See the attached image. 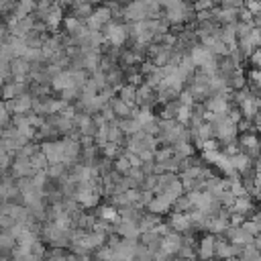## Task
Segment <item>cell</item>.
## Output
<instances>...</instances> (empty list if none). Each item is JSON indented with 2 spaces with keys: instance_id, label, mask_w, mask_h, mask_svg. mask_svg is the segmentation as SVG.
Wrapping results in <instances>:
<instances>
[{
  "instance_id": "obj_1",
  "label": "cell",
  "mask_w": 261,
  "mask_h": 261,
  "mask_svg": "<svg viewBox=\"0 0 261 261\" xmlns=\"http://www.w3.org/2000/svg\"><path fill=\"white\" fill-rule=\"evenodd\" d=\"M102 33H104L106 45H110V47L122 49V47L128 43V27H126V22H122V20H110V22L102 29Z\"/></svg>"
},
{
  "instance_id": "obj_2",
  "label": "cell",
  "mask_w": 261,
  "mask_h": 261,
  "mask_svg": "<svg viewBox=\"0 0 261 261\" xmlns=\"http://www.w3.org/2000/svg\"><path fill=\"white\" fill-rule=\"evenodd\" d=\"M214 249H216V237L210 232H204L198 237V247H196V257L200 261H212L214 259Z\"/></svg>"
},
{
  "instance_id": "obj_3",
  "label": "cell",
  "mask_w": 261,
  "mask_h": 261,
  "mask_svg": "<svg viewBox=\"0 0 261 261\" xmlns=\"http://www.w3.org/2000/svg\"><path fill=\"white\" fill-rule=\"evenodd\" d=\"M135 106L137 108H155L157 106V92L149 86V84H141L137 86V98H135Z\"/></svg>"
},
{
  "instance_id": "obj_4",
  "label": "cell",
  "mask_w": 261,
  "mask_h": 261,
  "mask_svg": "<svg viewBox=\"0 0 261 261\" xmlns=\"http://www.w3.org/2000/svg\"><path fill=\"white\" fill-rule=\"evenodd\" d=\"M6 104V110L10 116H16V114H29L33 110V96L31 94H22V96H16L14 100H8L4 102Z\"/></svg>"
},
{
  "instance_id": "obj_5",
  "label": "cell",
  "mask_w": 261,
  "mask_h": 261,
  "mask_svg": "<svg viewBox=\"0 0 261 261\" xmlns=\"http://www.w3.org/2000/svg\"><path fill=\"white\" fill-rule=\"evenodd\" d=\"M228 212L230 214H241L247 220V218H253L257 214V204H255V200L251 196H241V198L234 200V204H232V208Z\"/></svg>"
},
{
  "instance_id": "obj_6",
  "label": "cell",
  "mask_w": 261,
  "mask_h": 261,
  "mask_svg": "<svg viewBox=\"0 0 261 261\" xmlns=\"http://www.w3.org/2000/svg\"><path fill=\"white\" fill-rule=\"evenodd\" d=\"M114 232L120 239H133V241H139V234H141L139 224L135 220H122V218L114 224Z\"/></svg>"
},
{
  "instance_id": "obj_7",
  "label": "cell",
  "mask_w": 261,
  "mask_h": 261,
  "mask_svg": "<svg viewBox=\"0 0 261 261\" xmlns=\"http://www.w3.org/2000/svg\"><path fill=\"white\" fill-rule=\"evenodd\" d=\"M204 108L206 112H212V114H226L230 108V100L228 96H210L204 102Z\"/></svg>"
},
{
  "instance_id": "obj_8",
  "label": "cell",
  "mask_w": 261,
  "mask_h": 261,
  "mask_svg": "<svg viewBox=\"0 0 261 261\" xmlns=\"http://www.w3.org/2000/svg\"><path fill=\"white\" fill-rule=\"evenodd\" d=\"M10 173L14 179H20V177H33L37 171L31 167L29 159H22V157H14L12 165H10Z\"/></svg>"
},
{
  "instance_id": "obj_9",
  "label": "cell",
  "mask_w": 261,
  "mask_h": 261,
  "mask_svg": "<svg viewBox=\"0 0 261 261\" xmlns=\"http://www.w3.org/2000/svg\"><path fill=\"white\" fill-rule=\"evenodd\" d=\"M179 247H181V234L177 232H169L165 237H161V251L169 257H175L179 253Z\"/></svg>"
},
{
  "instance_id": "obj_10",
  "label": "cell",
  "mask_w": 261,
  "mask_h": 261,
  "mask_svg": "<svg viewBox=\"0 0 261 261\" xmlns=\"http://www.w3.org/2000/svg\"><path fill=\"white\" fill-rule=\"evenodd\" d=\"M110 108H112V112H114V118H116V120L133 118V112H135V106H130V104L122 102V100H120V98H116V96L110 100Z\"/></svg>"
},
{
  "instance_id": "obj_11",
  "label": "cell",
  "mask_w": 261,
  "mask_h": 261,
  "mask_svg": "<svg viewBox=\"0 0 261 261\" xmlns=\"http://www.w3.org/2000/svg\"><path fill=\"white\" fill-rule=\"evenodd\" d=\"M94 214H96L98 220H104V222H108V224H112V226L120 220L118 210H116L114 206H110V204H100L98 208H94Z\"/></svg>"
},
{
  "instance_id": "obj_12",
  "label": "cell",
  "mask_w": 261,
  "mask_h": 261,
  "mask_svg": "<svg viewBox=\"0 0 261 261\" xmlns=\"http://www.w3.org/2000/svg\"><path fill=\"white\" fill-rule=\"evenodd\" d=\"M139 245L147 247V249H149V251L155 255L157 251H161V237H159L157 232H153V230L141 232V234H139Z\"/></svg>"
},
{
  "instance_id": "obj_13",
  "label": "cell",
  "mask_w": 261,
  "mask_h": 261,
  "mask_svg": "<svg viewBox=\"0 0 261 261\" xmlns=\"http://www.w3.org/2000/svg\"><path fill=\"white\" fill-rule=\"evenodd\" d=\"M8 69H10V77H29L31 63L24 61L22 57H14V59L8 63Z\"/></svg>"
},
{
  "instance_id": "obj_14",
  "label": "cell",
  "mask_w": 261,
  "mask_h": 261,
  "mask_svg": "<svg viewBox=\"0 0 261 261\" xmlns=\"http://www.w3.org/2000/svg\"><path fill=\"white\" fill-rule=\"evenodd\" d=\"M69 10H71L69 16H75L77 20L84 22L86 18L92 16V12H94V4H90V2H73V4H69Z\"/></svg>"
},
{
  "instance_id": "obj_15",
  "label": "cell",
  "mask_w": 261,
  "mask_h": 261,
  "mask_svg": "<svg viewBox=\"0 0 261 261\" xmlns=\"http://www.w3.org/2000/svg\"><path fill=\"white\" fill-rule=\"evenodd\" d=\"M237 108L241 110V116H243L245 120H253V116H255V114L261 110V104L257 102V96H253V98L245 100L243 104H239Z\"/></svg>"
},
{
  "instance_id": "obj_16",
  "label": "cell",
  "mask_w": 261,
  "mask_h": 261,
  "mask_svg": "<svg viewBox=\"0 0 261 261\" xmlns=\"http://www.w3.org/2000/svg\"><path fill=\"white\" fill-rule=\"evenodd\" d=\"M104 75H106V86H108V88H112V90H118L122 84H126L124 71H122L118 65H116V67H112L110 71H106Z\"/></svg>"
},
{
  "instance_id": "obj_17",
  "label": "cell",
  "mask_w": 261,
  "mask_h": 261,
  "mask_svg": "<svg viewBox=\"0 0 261 261\" xmlns=\"http://www.w3.org/2000/svg\"><path fill=\"white\" fill-rule=\"evenodd\" d=\"M71 86H73V82H71V73H69V71H61V73H57V75L51 80V90L57 92V94H61L63 90H67V88H71Z\"/></svg>"
},
{
  "instance_id": "obj_18",
  "label": "cell",
  "mask_w": 261,
  "mask_h": 261,
  "mask_svg": "<svg viewBox=\"0 0 261 261\" xmlns=\"http://www.w3.org/2000/svg\"><path fill=\"white\" fill-rule=\"evenodd\" d=\"M159 222H161V216L151 214V212H147V210H145V212L141 214V218H139V222H137V224H139V230H141V232H147V230H153Z\"/></svg>"
},
{
  "instance_id": "obj_19",
  "label": "cell",
  "mask_w": 261,
  "mask_h": 261,
  "mask_svg": "<svg viewBox=\"0 0 261 261\" xmlns=\"http://www.w3.org/2000/svg\"><path fill=\"white\" fill-rule=\"evenodd\" d=\"M226 86L230 92H237V90H243L247 86V75H245V69L241 67L239 71H234L228 80H226Z\"/></svg>"
},
{
  "instance_id": "obj_20",
  "label": "cell",
  "mask_w": 261,
  "mask_h": 261,
  "mask_svg": "<svg viewBox=\"0 0 261 261\" xmlns=\"http://www.w3.org/2000/svg\"><path fill=\"white\" fill-rule=\"evenodd\" d=\"M116 98H120L122 102L135 106V98H137V88L130 86V84H122L118 90H116Z\"/></svg>"
},
{
  "instance_id": "obj_21",
  "label": "cell",
  "mask_w": 261,
  "mask_h": 261,
  "mask_svg": "<svg viewBox=\"0 0 261 261\" xmlns=\"http://www.w3.org/2000/svg\"><path fill=\"white\" fill-rule=\"evenodd\" d=\"M106 128H108V143H116V145H122L124 147V133L118 128V124H116V120L114 122H108L106 124Z\"/></svg>"
},
{
  "instance_id": "obj_22",
  "label": "cell",
  "mask_w": 261,
  "mask_h": 261,
  "mask_svg": "<svg viewBox=\"0 0 261 261\" xmlns=\"http://www.w3.org/2000/svg\"><path fill=\"white\" fill-rule=\"evenodd\" d=\"M173 153L177 159H186V157H194L196 155V147L192 143H177L173 147Z\"/></svg>"
},
{
  "instance_id": "obj_23",
  "label": "cell",
  "mask_w": 261,
  "mask_h": 261,
  "mask_svg": "<svg viewBox=\"0 0 261 261\" xmlns=\"http://www.w3.org/2000/svg\"><path fill=\"white\" fill-rule=\"evenodd\" d=\"M173 157H175L173 147H157V149H155V153H153L155 163H167V161H171Z\"/></svg>"
},
{
  "instance_id": "obj_24",
  "label": "cell",
  "mask_w": 261,
  "mask_h": 261,
  "mask_svg": "<svg viewBox=\"0 0 261 261\" xmlns=\"http://www.w3.org/2000/svg\"><path fill=\"white\" fill-rule=\"evenodd\" d=\"M96 169H98V175L100 177H106V175H110L114 171V161L112 159H106V157H100L96 161Z\"/></svg>"
},
{
  "instance_id": "obj_25",
  "label": "cell",
  "mask_w": 261,
  "mask_h": 261,
  "mask_svg": "<svg viewBox=\"0 0 261 261\" xmlns=\"http://www.w3.org/2000/svg\"><path fill=\"white\" fill-rule=\"evenodd\" d=\"M241 228H243L245 232H249L253 239L261 234V222H259V220H255V218H247V220L241 224Z\"/></svg>"
},
{
  "instance_id": "obj_26",
  "label": "cell",
  "mask_w": 261,
  "mask_h": 261,
  "mask_svg": "<svg viewBox=\"0 0 261 261\" xmlns=\"http://www.w3.org/2000/svg\"><path fill=\"white\" fill-rule=\"evenodd\" d=\"M39 151H41V145H39V143H35V141H31V143H27V145H24V147H22V149H20V151L14 155V157L31 159V157H33L35 153H39Z\"/></svg>"
},
{
  "instance_id": "obj_27",
  "label": "cell",
  "mask_w": 261,
  "mask_h": 261,
  "mask_svg": "<svg viewBox=\"0 0 261 261\" xmlns=\"http://www.w3.org/2000/svg\"><path fill=\"white\" fill-rule=\"evenodd\" d=\"M29 163H31V167H33L35 171H45V169H47V165H49V163H47V157H45L41 151H39V153H35V155L29 159Z\"/></svg>"
},
{
  "instance_id": "obj_28",
  "label": "cell",
  "mask_w": 261,
  "mask_h": 261,
  "mask_svg": "<svg viewBox=\"0 0 261 261\" xmlns=\"http://www.w3.org/2000/svg\"><path fill=\"white\" fill-rule=\"evenodd\" d=\"M239 259L241 261H261V253L255 249V245H247Z\"/></svg>"
},
{
  "instance_id": "obj_29",
  "label": "cell",
  "mask_w": 261,
  "mask_h": 261,
  "mask_svg": "<svg viewBox=\"0 0 261 261\" xmlns=\"http://www.w3.org/2000/svg\"><path fill=\"white\" fill-rule=\"evenodd\" d=\"M130 169H133V167L128 165V161H126L122 155H120L118 159H114V171H116V173H120L122 177H126V175L130 173Z\"/></svg>"
},
{
  "instance_id": "obj_30",
  "label": "cell",
  "mask_w": 261,
  "mask_h": 261,
  "mask_svg": "<svg viewBox=\"0 0 261 261\" xmlns=\"http://www.w3.org/2000/svg\"><path fill=\"white\" fill-rule=\"evenodd\" d=\"M190 118H192V108H188V106H179L175 120H177L181 126H188V124H190Z\"/></svg>"
},
{
  "instance_id": "obj_31",
  "label": "cell",
  "mask_w": 261,
  "mask_h": 261,
  "mask_svg": "<svg viewBox=\"0 0 261 261\" xmlns=\"http://www.w3.org/2000/svg\"><path fill=\"white\" fill-rule=\"evenodd\" d=\"M94 259H98V261H114V253H112V249H108L104 245L98 251H94Z\"/></svg>"
},
{
  "instance_id": "obj_32",
  "label": "cell",
  "mask_w": 261,
  "mask_h": 261,
  "mask_svg": "<svg viewBox=\"0 0 261 261\" xmlns=\"http://www.w3.org/2000/svg\"><path fill=\"white\" fill-rule=\"evenodd\" d=\"M245 75H247V84L249 86H255L257 90H261V69H251Z\"/></svg>"
},
{
  "instance_id": "obj_33",
  "label": "cell",
  "mask_w": 261,
  "mask_h": 261,
  "mask_svg": "<svg viewBox=\"0 0 261 261\" xmlns=\"http://www.w3.org/2000/svg\"><path fill=\"white\" fill-rule=\"evenodd\" d=\"M177 102H179V106H188V108H192V106L196 104V102H194V98H192V94H190L188 90H181V92H179Z\"/></svg>"
},
{
  "instance_id": "obj_34",
  "label": "cell",
  "mask_w": 261,
  "mask_h": 261,
  "mask_svg": "<svg viewBox=\"0 0 261 261\" xmlns=\"http://www.w3.org/2000/svg\"><path fill=\"white\" fill-rule=\"evenodd\" d=\"M216 4L212 0H204V2H192V8L194 12H206V10H212Z\"/></svg>"
},
{
  "instance_id": "obj_35",
  "label": "cell",
  "mask_w": 261,
  "mask_h": 261,
  "mask_svg": "<svg viewBox=\"0 0 261 261\" xmlns=\"http://www.w3.org/2000/svg\"><path fill=\"white\" fill-rule=\"evenodd\" d=\"M8 124H10V114H8V110H6V104L0 100V126L6 128Z\"/></svg>"
},
{
  "instance_id": "obj_36",
  "label": "cell",
  "mask_w": 261,
  "mask_h": 261,
  "mask_svg": "<svg viewBox=\"0 0 261 261\" xmlns=\"http://www.w3.org/2000/svg\"><path fill=\"white\" fill-rule=\"evenodd\" d=\"M247 61L253 65V69H261V49H255V51L249 55Z\"/></svg>"
},
{
  "instance_id": "obj_37",
  "label": "cell",
  "mask_w": 261,
  "mask_h": 261,
  "mask_svg": "<svg viewBox=\"0 0 261 261\" xmlns=\"http://www.w3.org/2000/svg\"><path fill=\"white\" fill-rule=\"evenodd\" d=\"M122 157L128 161L130 167H141V159L135 155V153H128V151H122Z\"/></svg>"
},
{
  "instance_id": "obj_38",
  "label": "cell",
  "mask_w": 261,
  "mask_h": 261,
  "mask_svg": "<svg viewBox=\"0 0 261 261\" xmlns=\"http://www.w3.org/2000/svg\"><path fill=\"white\" fill-rule=\"evenodd\" d=\"M8 39H10L8 27H6V24H2V27H0V49H2V47H4L6 43H8Z\"/></svg>"
},
{
  "instance_id": "obj_39",
  "label": "cell",
  "mask_w": 261,
  "mask_h": 261,
  "mask_svg": "<svg viewBox=\"0 0 261 261\" xmlns=\"http://www.w3.org/2000/svg\"><path fill=\"white\" fill-rule=\"evenodd\" d=\"M253 218H255V220H259V222H261V208H257V214H255V216H253Z\"/></svg>"
},
{
  "instance_id": "obj_40",
  "label": "cell",
  "mask_w": 261,
  "mask_h": 261,
  "mask_svg": "<svg viewBox=\"0 0 261 261\" xmlns=\"http://www.w3.org/2000/svg\"><path fill=\"white\" fill-rule=\"evenodd\" d=\"M2 130H4V128H2V126H0V139H2Z\"/></svg>"
},
{
  "instance_id": "obj_41",
  "label": "cell",
  "mask_w": 261,
  "mask_h": 261,
  "mask_svg": "<svg viewBox=\"0 0 261 261\" xmlns=\"http://www.w3.org/2000/svg\"><path fill=\"white\" fill-rule=\"evenodd\" d=\"M259 133H261V130H259Z\"/></svg>"
}]
</instances>
